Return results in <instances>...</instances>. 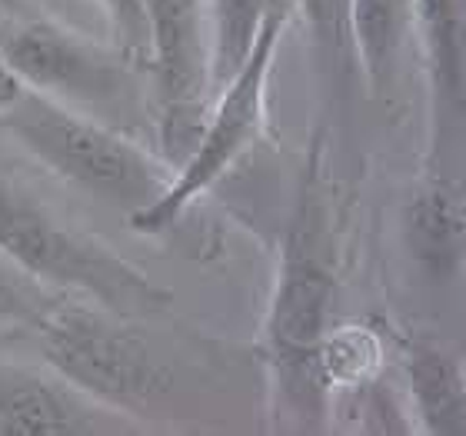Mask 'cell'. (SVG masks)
Instances as JSON below:
<instances>
[{
	"label": "cell",
	"instance_id": "1",
	"mask_svg": "<svg viewBox=\"0 0 466 436\" xmlns=\"http://www.w3.org/2000/svg\"><path fill=\"white\" fill-rule=\"evenodd\" d=\"M0 130H7L34 160L100 204L127 217L160 200L174 174L154 154L114 130L107 120L67 107L37 90L10 84L0 104Z\"/></svg>",
	"mask_w": 466,
	"mask_h": 436
},
{
	"label": "cell",
	"instance_id": "2",
	"mask_svg": "<svg viewBox=\"0 0 466 436\" xmlns=\"http://www.w3.org/2000/svg\"><path fill=\"white\" fill-rule=\"evenodd\" d=\"M337 273H333V243L327 227V207L317 190V174H307L287 227L280 250V270L273 287L270 317H267V347L283 397L297 410L320 417L327 387L317 370L327 330H330Z\"/></svg>",
	"mask_w": 466,
	"mask_h": 436
},
{
	"label": "cell",
	"instance_id": "3",
	"mask_svg": "<svg viewBox=\"0 0 466 436\" xmlns=\"http://www.w3.org/2000/svg\"><path fill=\"white\" fill-rule=\"evenodd\" d=\"M0 253L50 290L74 293L116 317L137 320L170 303V293L140 267L97 237L74 230L10 180H0Z\"/></svg>",
	"mask_w": 466,
	"mask_h": 436
},
{
	"label": "cell",
	"instance_id": "4",
	"mask_svg": "<svg viewBox=\"0 0 466 436\" xmlns=\"http://www.w3.org/2000/svg\"><path fill=\"white\" fill-rule=\"evenodd\" d=\"M47 367L114 413H147L174 390L167 360L134 327L97 303L64 297L34 327Z\"/></svg>",
	"mask_w": 466,
	"mask_h": 436
},
{
	"label": "cell",
	"instance_id": "5",
	"mask_svg": "<svg viewBox=\"0 0 466 436\" xmlns=\"http://www.w3.org/2000/svg\"><path fill=\"white\" fill-rule=\"evenodd\" d=\"M290 17V0H277L263 20L260 34L253 40V50L240 64V70L217 90V110L200 127L194 150L174 170V180L167 184L160 200L144 207L130 217L134 230L140 233H164L197 197L210 190L220 177L237 164V157L253 144V137L263 127V104H267V80H270L273 54L280 44V34Z\"/></svg>",
	"mask_w": 466,
	"mask_h": 436
},
{
	"label": "cell",
	"instance_id": "6",
	"mask_svg": "<svg viewBox=\"0 0 466 436\" xmlns=\"http://www.w3.org/2000/svg\"><path fill=\"white\" fill-rule=\"evenodd\" d=\"M0 67L14 84L84 114H114L134 97L124 54L47 17H0Z\"/></svg>",
	"mask_w": 466,
	"mask_h": 436
},
{
	"label": "cell",
	"instance_id": "7",
	"mask_svg": "<svg viewBox=\"0 0 466 436\" xmlns=\"http://www.w3.org/2000/svg\"><path fill=\"white\" fill-rule=\"evenodd\" d=\"M150 20V64L160 104V147L170 164H184L200 137L210 90V44L204 0H144Z\"/></svg>",
	"mask_w": 466,
	"mask_h": 436
},
{
	"label": "cell",
	"instance_id": "8",
	"mask_svg": "<svg viewBox=\"0 0 466 436\" xmlns=\"http://www.w3.org/2000/svg\"><path fill=\"white\" fill-rule=\"evenodd\" d=\"M433 97V157L466 164V0H413Z\"/></svg>",
	"mask_w": 466,
	"mask_h": 436
},
{
	"label": "cell",
	"instance_id": "9",
	"mask_svg": "<svg viewBox=\"0 0 466 436\" xmlns=\"http://www.w3.org/2000/svg\"><path fill=\"white\" fill-rule=\"evenodd\" d=\"M100 407L54 373L0 367V436H87L114 430Z\"/></svg>",
	"mask_w": 466,
	"mask_h": 436
},
{
	"label": "cell",
	"instance_id": "10",
	"mask_svg": "<svg viewBox=\"0 0 466 436\" xmlns=\"http://www.w3.org/2000/svg\"><path fill=\"white\" fill-rule=\"evenodd\" d=\"M407 380L420 427L433 436H466V380L447 350L413 343Z\"/></svg>",
	"mask_w": 466,
	"mask_h": 436
},
{
	"label": "cell",
	"instance_id": "11",
	"mask_svg": "<svg viewBox=\"0 0 466 436\" xmlns=\"http://www.w3.org/2000/svg\"><path fill=\"white\" fill-rule=\"evenodd\" d=\"M407 247L430 280H450L460 270L466 250V223L450 190L427 187L410 200Z\"/></svg>",
	"mask_w": 466,
	"mask_h": 436
},
{
	"label": "cell",
	"instance_id": "12",
	"mask_svg": "<svg viewBox=\"0 0 466 436\" xmlns=\"http://www.w3.org/2000/svg\"><path fill=\"white\" fill-rule=\"evenodd\" d=\"M413 0H350V30L377 94L390 87Z\"/></svg>",
	"mask_w": 466,
	"mask_h": 436
},
{
	"label": "cell",
	"instance_id": "13",
	"mask_svg": "<svg viewBox=\"0 0 466 436\" xmlns=\"http://www.w3.org/2000/svg\"><path fill=\"white\" fill-rule=\"evenodd\" d=\"M277 0H207L214 44H210V90H220L240 70L263 20Z\"/></svg>",
	"mask_w": 466,
	"mask_h": 436
},
{
	"label": "cell",
	"instance_id": "14",
	"mask_svg": "<svg viewBox=\"0 0 466 436\" xmlns=\"http://www.w3.org/2000/svg\"><path fill=\"white\" fill-rule=\"evenodd\" d=\"M377 343L367 330H327L320 350H317V370L323 387H357L377 367Z\"/></svg>",
	"mask_w": 466,
	"mask_h": 436
},
{
	"label": "cell",
	"instance_id": "15",
	"mask_svg": "<svg viewBox=\"0 0 466 436\" xmlns=\"http://www.w3.org/2000/svg\"><path fill=\"white\" fill-rule=\"evenodd\" d=\"M67 293H57L37 283L30 273H24L14 260H7L0 253V320L10 323H27L37 327L47 310L57 300H64Z\"/></svg>",
	"mask_w": 466,
	"mask_h": 436
},
{
	"label": "cell",
	"instance_id": "16",
	"mask_svg": "<svg viewBox=\"0 0 466 436\" xmlns=\"http://www.w3.org/2000/svg\"><path fill=\"white\" fill-rule=\"evenodd\" d=\"M97 4L107 10L120 54L134 60H150V20H147L144 0H97Z\"/></svg>",
	"mask_w": 466,
	"mask_h": 436
}]
</instances>
